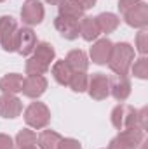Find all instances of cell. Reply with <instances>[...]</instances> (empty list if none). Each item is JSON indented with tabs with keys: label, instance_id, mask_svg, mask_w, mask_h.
Instances as JSON below:
<instances>
[{
	"label": "cell",
	"instance_id": "6da1fadb",
	"mask_svg": "<svg viewBox=\"0 0 148 149\" xmlns=\"http://www.w3.org/2000/svg\"><path fill=\"white\" fill-rule=\"evenodd\" d=\"M54 59V49L52 45L49 43H38L37 50H35V56L32 59H28L26 63V73L28 74H44L49 66H51V61Z\"/></svg>",
	"mask_w": 148,
	"mask_h": 149
},
{
	"label": "cell",
	"instance_id": "7a4b0ae2",
	"mask_svg": "<svg viewBox=\"0 0 148 149\" xmlns=\"http://www.w3.org/2000/svg\"><path fill=\"white\" fill-rule=\"evenodd\" d=\"M132 57H134V50L129 43H117L115 47H111V54L108 59L111 71H115L117 74H125Z\"/></svg>",
	"mask_w": 148,
	"mask_h": 149
},
{
	"label": "cell",
	"instance_id": "3957f363",
	"mask_svg": "<svg viewBox=\"0 0 148 149\" xmlns=\"http://www.w3.org/2000/svg\"><path fill=\"white\" fill-rule=\"evenodd\" d=\"M111 121L118 130L138 128V111H134L131 106H117L111 113Z\"/></svg>",
	"mask_w": 148,
	"mask_h": 149
},
{
	"label": "cell",
	"instance_id": "277c9868",
	"mask_svg": "<svg viewBox=\"0 0 148 149\" xmlns=\"http://www.w3.org/2000/svg\"><path fill=\"white\" fill-rule=\"evenodd\" d=\"M25 120L33 128H44L49 123V120H51V113H49L45 104H42V102H32L28 106V109L25 111Z\"/></svg>",
	"mask_w": 148,
	"mask_h": 149
},
{
	"label": "cell",
	"instance_id": "5b68a950",
	"mask_svg": "<svg viewBox=\"0 0 148 149\" xmlns=\"http://www.w3.org/2000/svg\"><path fill=\"white\" fill-rule=\"evenodd\" d=\"M143 139L141 128H125L110 144V149H136Z\"/></svg>",
	"mask_w": 148,
	"mask_h": 149
},
{
	"label": "cell",
	"instance_id": "8992f818",
	"mask_svg": "<svg viewBox=\"0 0 148 149\" xmlns=\"http://www.w3.org/2000/svg\"><path fill=\"white\" fill-rule=\"evenodd\" d=\"M16 21L11 16L0 17V45L5 50H16Z\"/></svg>",
	"mask_w": 148,
	"mask_h": 149
},
{
	"label": "cell",
	"instance_id": "52a82bcc",
	"mask_svg": "<svg viewBox=\"0 0 148 149\" xmlns=\"http://www.w3.org/2000/svg\"><path fill=\"white\" fill-rule=\"evenodd\" d=\"M37 47V37L30 28H21L16 31V50L23 56H28L30 52H33V49Z\"/></svg>",
	"mask_w": 148,
	"mask_h": 149
},
{
	"label": "cell",
	"instance_id": "ba28073f",
	"mask_svg": "<svg viewBox=\"0 0 148 149\" xmlns=\"http://www.w3.org/2000/svg\"><path fill=\"white\" fill-rule=\"evenodd\" d=\"M80 21L75 19V17H66V16H58L56 21H54V26L56 30L68 40H75L80 33Z\"/></svg>",
	"mask_w": 148,
	"mask_h": 149
},
{
	"label": "cell",
	"instance_id": "9c48e42d",
	"mask_svg": "<svg viewBox=\"0 0 148 149\" xmlns=\"http://www.w3.org/2000/svg\"><path fill=\"white\" fill-rule=\"evenodd\" d=\"M89 94L92 99H98V101L105 99L110 94V80L103 73L92 74V78L89 81Z\"/></svg>",
	"mask_w": 148,
	"mask_h": 149
},
{
	"label": "cell",
	"instance_id": "30bf717a",
	"mask_svg": "<svg viewBox=\"0 0 148 149\" xmlns=\"http://www.w3.org/2000/svg\"><path fill=\"white\" fill-rule=\"evenodd\" d=\"M47 88V81L42 74H28L23 80V94L28 97H38Z\"/></svg>",
	"mask_w": 148,
	"mask_h": 149
},
{
	"label": "cell",
	"instance_id": "8fae6325",
	"mask_svg": "<svg viewBox=\"0 0 148 149\" xmlns=\"http://www.w3.org/2000/svg\"><path fill=\"white\" fill-rule=\"evenodd\" d=\"M21 17L26 24H38L44 19V7L38 0H28L21 9Z\"/></svg>",
	"mask_w": 148,
	"mask_h": 149
},
{
	"label": "cell",
	"instance_id": "7c38bea8",
	"mask_svg": "<svg viewBox=\"0 0 148 149\" xmlns=\"http://www.w3.org/2000/svg\"><path fill=\"white\" fill-rule=\"evenodd\" d=\"M23 109L21 101L12 94H4L0 97V114L4 118H16Z\"/></svg>",
	"mask_w": 148,
	"mask_h": 149
},
{
	"label": "cell",
	"instance_id": "4fadbf2b",
	"mask_svg": "<svg viewBox=\"0 0 148 149\" xmlns=\"http://www.w3.org/2000/svg\"><path fill=\"white\" fill-rule=\"evenodd\" d=\"M111 42L108 38H103V40H98L92 47H91V57L96 64H105L108 63L111 54Z\"/></svg>",
	"mask_w": 148,
	"mask_h": 149
},
{
	"label": "cell",
	"instance_id": "5bb4252c",
	"mask_svg": "<svg viewBox=\"0 0 148 149\" xmlns=\"http://www.w3.org/2000/svg\"><path fill=\"white\" fill-rule=\"evenodd\" d=\"M125 21L131 24V26H136V28H141L148 23V10L145 3H138L136 7H132L131 10H127L125 14Z\"/></svg>",
	"mask_w": 148,
	"mask_h": 149
},
{
	"label": "cell",
	"instance_id": "9a60e30c",
	"mask_svg": "<svg viewBox=\"0 0 148 149\" xmlns=\"http://www.w3.org/2000/svg\"><path fill=\"white\" fill-rule=\"evenodd\" d=\"M110 88H111V94L117 101H125L129 92H131V83L127 80L125 74H117L113 80L110 81Z\"/></svg>",
	"mask_w": 148,
	"mask_h": 149
},
{
	"label": "cell",
	"instance_id": "2e32d148",
	"mask_svg": "<svg viewBox=\"0 0 148 149\" xmlns=\"http://www.w3.org/2000/svg\"><path fill=\"white\" fill-rule=\"evenodd\" d=\"M23 88V76L21 74H7L0 80V90L5 94H16Z\"/></svg>",
	"mask_w": 148,
	"mask_h": 149
},
{
	"label": "cell",
	"instance_id": "e0dca14e",
	"mask_svg": "<svg viewBox=\"0 0 148 149\" xmlns=\"http://www.w3.org/2000/svg\"><path fill=\"white\" fill-rule=\"evenodd\" d=\"M52 74H54V78L58 80V83H61V85H68L70 80H72L73 70L68 66L66 61H58V63L52 66Z\"/></svg>",
	"mask_w": 148,
	"mask_h": 149
},
{
	"label": "cell",
	"instance_id": "ac0fdd59",
	"mask_svg": "<svg viewBox=\"0 0 148 149\" xmlns=\"http://www.w3.org/2000/svg\"><path fill=\"white\" fill-rule=\"evenodd\" d=\"M84 10H85V9H84L77 0H65L63 3H59V16L80 19L82 14H84Z\"/></svg>",
	"mask_w": 148,
	"mask_h": 149
},
{
	"label": "cell",
	"instance_id": "d6986e66",
	"mask_svg": "<svg viewBox=\"0 0 148 149\" xmlns=\"http://www.w3.org/2000/svg\"><path fill=\"white\" fill-rule=\"evenodd\" d=\"M78 26H80L82 37L85 38L87 42L94 40V38L101 33V31H99V26H98V23H96V19H92V17H82V21H80Z\"/></svg>",
	"mask_w": 148,
	"mask_h": 149
},
{
	"label": "cell",
	"instance_id": "ffe728a7",
	"mask_svg": "<svg viewBox=\"0 0 148 149\" xmlns=\"http://www.w3.org/2000/svg\"><path fill=\"white\" fill-rule=\"evenodd\" d=\"M66 63L68 66L73 70V71H85L89 63H87V57L82 50H72L68 56H66Z\"/></svg>",
	"mask_w": 148,
	"mask_h": 149
},
{
	"label": "cell",
	"instance_id": "44dd1931",
	"mask_svg": "<svg viewBox=\"0 0 148 149\" xmlns=\"http://www.w3.org/2000/svg\"><path fill=\"white\" fill-rule=\"evenodd\" d=\"M61 142V135L56 134V132H51V130H45L38 135V144L42 149H58Z\"/></svg>",
	"mask_w": 148,
	"mask_h": 149
},
{
	"label": "cell",
	"instance_id": "7402d4cb",
	"mask_svg": "<svg viewBox=\"0 0 148 149\" xmlns=\"http://www.w3.org/2000/svg\"><path fill=\"white\" fill-rule=\"evenodd\" d=\"M96 23H98V26H99V31L110 33V31H113V30L117 28L118 19H117V16H113V14H99V16L96 17Z\"/></svg>",
	"mask_w": 148,
	"mask_h": 149
},
{
	"label": "cell",
	"instance_id": "603a6c76",
	"mask_svg": "<svg viewBox=\"0 0 148 149\" xmlns=\"http://www.w3.org/2000/svg\"><path fill=\"white\" fill-rule=\"evenodd\" d=\"M16 144H18V149L32 148V146L37 144V135L32 130H21L16 137Z\"/></svg>",
	"mask_w": 148,
	"mask_h": 149
},
{
	"label": "cell",
	"instance_id": "cb8c5ba5",
	"mask_svg": "<svg viewBox=\"0 0 148 149\" xmlns=\"http://www.w3.org/2000/svg\"><path fill=\"white\" fill-rule=\"evenodd\" d=\"M87 76H85V73L84 71H73V74H72V80H70V87L73 88L75 92H84L85 88H87Z\"/></svg>",
	"mask_w": 148,
	"mask_h": 149
},
{
	"label": "cell",
	"instance_id": "d4e9b609",
	"mask_svg": "<svg viewBox=\"0 0 148 149\" xmlns=\"http://www.w3.org/2000/svg\"><path fill=\"white\" fill-rule=\"evenodd\" d=\"M132 71L136 76H140V78H147V73H148V63L145 57H141V59H138L136 63H134V66H132Z\"/></svg>",
	"mask_w": 148,
	"mask_h": 149
},
{
	"label": "cell",
	"instance_id": "484cf974",
	"mask_svg": "<svg viewBox=\"0 0 148 149\" xmlns=\"http://www.w3.org/2000/svg\"><path fill=\"white\" fill-rule=\"evenodd\" d=\"M58 149H82V148H80V142L75 141V139H61Z\"/></svg>",
	"mask_w": 148,
	"mask_h": 149
},
{
	"label": "cell",
	"instance_id": "4316f807",
	"mask_svg": "<svg viewBox=\"0 0 148 149\" xmlns=\"http://www.w3.org/2000/svg\"><path fill=\"white\" fill-rule=\"evenodd\" d=\"M138 3H140L138 0H120V2H118V9H120L122 14H125L127 10H131V9L136 7Z\"/></svg>",
	"mask_w": 148,
	"mask_h": 149
},
{
	"label": "cell",
	"instance_id": "83f0119b",
	"mask_svg": "<svg viewBox=\"0 0 148 149\" xmlns=\"http://www.w3.org/2000/svg\"><path fill=\"white\" fill-rule=\"evenodd\" d=\"M14 144H12V139L9 135H4L0 134V149H12Z\"/></svg>",
	"mask_w": 148,
	"mask_h": 149
},
{
	"label": "cell",
	"instance_id": "f1b7e54d",
	"mask_svg": "<svg viewBox=\"0 0 148 149\" xmlns=\"http://www.w3.org/2000/svg\"><path fill=\"white\" fill-rule=\"evenodd\" d=\"M138 47H140V50L145 54L147 52V33L145 31H141L140 35H138Z\"/></svg>",
	"mask_w": 148,
	"mask_h": 149
},
{
	"label": "cell",
	"instance_id": "f546056e",
	"mask_svg": "<svg viewBox=\"0 0 148 149\" xmlns=\"http://www.w3.org/2000/svg\"><path fill=\"white\" fill-rule=\"evenodd\" d=\"M77 2H78L84 9H89V7H92V5H94V2H96V0H77Z\"/></svg>",
	"mask_w": 148,
	"mask_h": 149
},
{
	"label": "cell",
	"instance_id": "4dcf8cb0",
	"mask_svg": "<svg viewBox=\"0 0 148 149\" xmlns=\"http://www.w3.org/2000/svg\"><path fill=\"white\" fill-rule=\"evenodd\" d=\"M49 3H54V5H59V3H63L65 0H47Z\"/></svg>",
	"mask_w": 148,
	"mask_h": 149
},
{
	"label": "cell",
	"instance_id": "1f68e13d",
	"mask_svg": "<svg viewBox=\"0 0 148 149\" xmlns=\"http://www.w3.org/2000/svg\"><path fill=\"white\" fill-rule=\"evenodd\" d=\"M23 149H37L35 146H32V148H23Z\"/></svg>",
	"mask_w": 148,
	"mask_h": 149
},
{
	"label": "cell",
	"instance_id": "d6a6232c",
	"mask_svg": "<svg viewBox=\"0 0 148 149\" xmlns=\"http://www.w3.org/2000/svg\"><path fill=\"white\" fill-rule=\"evenodd\" d=\"M0 2H4V0H0Z\"/></svg>",
	"mask_w": 148,
	"mask_h": 149
}]
</instances>
